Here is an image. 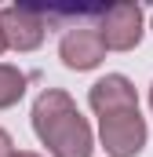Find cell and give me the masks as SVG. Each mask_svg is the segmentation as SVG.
Wrapping results in <instances>:
<instances>
[{
  "label": "cell",
  "mask_w": 153,
  "mask_h": 157,
  "mask_svg": "<svg viewBox=\"0 0 153 157\" xmlns=\"http://www.w3.org/2000/svg\"><path fill=\"white\" fill-rule=\"evenodd\" d=\"M0 26L11 51H37L47 33V18L33 7H0Z\"/></svg>",
  "instance_id": "4"
},
{
  "label": "cell",
  "mask_w": 153,
  "mask_h": 157,
  "mask_svg": "<svg viewBox=\"0 0 153 157\" xmlns=\"http://www.w3.org/2000/svg\"><path fill=\"white\" fill-rule=\"evenodd\" d=\"M99 33L106 51H131L142 40V7L139 4H113L99 18Z\"/></svg>",
  "instance_id": "3"
},
{
  "label": "cell",
  "mask_w": 153,
  "mask_h": 157,
  "mask_svg": "<svg viewBox=\"0 0 153 157\" xmlns=\"http://www.w3.org/2000/svg\"><path fill=\"white\" fill-rule=\"evenodd\" d=\"M33 132L51 150V157H91V150H95L91 124L80 117L76 102L62 88H47V91L37 95V102H33Z\"/></svg>",
  "instance_id": "1"
},
{
  "label": "cell",
  "mask_w": 153,
  "mask_h": 157,
  "mask_svg": "<svg viewBox=\"0 0 153 157\" xmlns=\"http://www.w3.org/2000/svg\"><path fill=\"white\" fill-rule=\"evenodd\" d=\"M58 59H62L66 70H76V73L95 70V66L106 59L102 33L91 29V26H73V29L62 37V44H58Z\"/></svg>",
  "instance_id": "6"
},
{
  "label": "cell",
  "mask_w": 153,
  "mask_h": 157,
  "mask_svg": "<svg viewBox=\"0 0 153 157\" xmlns=\"http://www.w3.org/2000/svg\"><path fill=\"white\" fill-rule=\"evenodd\" d=\"M22 95H26V73L18 66L0 62V110H11Z\"/></svg>",
  "instance_id": "7"
},
{
  "label": "cell",
  "mask_w": 153,
  "mask_h": 157,
  "mask_svg": "<svg viewBox=\"0 0 153 157\" xmlns=\"http://www.w3.org/2000/svg\"><path fill=\"white\" fill-rule=\"evenodd\" d=\"M88 106L99 113V121H102V117H113V113H131V110H139L135 84L124 77V73H106L102 80L91 84Z\"/></svg>",
  "instance_id": "5"
},
{
  "label": "cell",
  "mask_w": 153,
  "mask_h": 157,
  "mask_svg": "<svg viewBox=\"0 0 153 157\" xmlns=\"http://www.w3.org/2000/svg\"><path fill=\"white\" fill-rule=\"evenodd\" d=\"M7 51V37H4V26H0V55Z\"/></svg>",
  "instance_id": "9"
},
{
  "label": "cell",
  "mask_w": 153,
  "mask_h": 157,
  "mask_svg": "<svg viewBox=\"0 0 153 157\" xmlns=\"http://www.w3.org/2000/svg\"><path fill=\"white\" fill-rule=\"evenodd\" d=\"M11 154H15V143H11V135L0 128V157H11Z\"/></svg>",
  "instance_id": "8"
},
{
  "label": "cell",
  "mask_w": 153,
  "mask_h": 157,
  "mask_svg": "<svg viewBox=\"0 0 153 157\" xmlns=\"http://www.w3.org/2000/svg\"><path fill=\"white\" fill-rule=\"evenodd\" d=\"M11 157H40V154H29V150H18V154H11Z\"/></svg>",
  "instance_id": "10"
},
{
  "label": "cell",
  "mask_w": 153,
  "mask_h": 157,
  "mask_svg": "<svg viewBox=\"0 0 153 157\" xmlns=\"http://www.w3.org/2000/svg\"><path fill=\"white\" fill-rule=\"evenodd\" d=\"M99 139L110 157H135L146 146V121L139 110L131 113H113L99 121Z\"/></svg>",
  "instance_id": "2"
},
{
  "label": "cell",
  "mask_w": 153,
  "mask_h": 157,
  "mask_svg": "<svg viewBox=\"0 0 153 157\" xmlns=\"http://www.w3.org/2000/svg\"><path fill=\"white\" fill-rule=\"evenodd\" d=\"M150 110H153V88H150Z\"/></svg>",
  "instance_id": "11"
}]
</instances>
